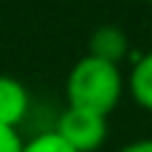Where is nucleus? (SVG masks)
Listing matches in <instances>:
<instances>
[{"label": "nucleus", "mask_w": 152, "mask_h": 152, "mask_svg": "<svg viewBox=\"0 0 152 152\" xmlns=\"http://www.w3.org/2000/svg\"><path fill=\"white\" fill-rule=\"evenodd\" d=\"M72 150L77 152H96L104 139H107V118L88 112V110H77V107H67L61 112V118L56 120L53 128Z\"/></svg>", "instance_id": "obj_2"}, {"label": "nucleus", "mask_w": 152, "mask_h": 152, "mask_svg": "<svg viewBox=\"0 0 152 152\" xmlns=\"http://www.w3.org/2000/svg\"><path fill=\"white\" fill-rule=\"evenodd\" d=\"M64 91H67L69 107L88 110L107 118L123 96V75L118 64H110L104 59L86 53L72 64Z\"/></svg>", "instance_id": "obj_1"}, {"label": "nucleus", "mask_w": 152, "mask_h": 152, "mask_svg": "<svg viewBox=\"0 0 152 152\" xmlns=\"http://www.w3.org/2000/svg\"><path fill=\"white\" fill-rule=\"evenodd\" d=\"M29 110V91L21 80L11 75H0V126L16 128Z\"/></svg>", "instance_id": "obj_3"}, {"label": "nucleus", "mask_w": 152, "mask_h": 152, "mask_svg": "<svg viewBox=\"0 0 152 152\" xmlns=\"http://www.w3.org/2000/svg\"><path fill=\"white\" fill-rule=\"evenodd\" d=\"M147 3H152V0H147Z\"/></svg>", "instance_id": "obj_9"}, {"label": "nucleus", "mask_w": 152, "mask_h": 152, "mask_svg": "<svg viewBox=\"0 0 152 152\" xmlns=\"http://www.w3.org/2000/svg\"><path fill=\"white\" fill-rule=\"evenodd\" d=\"M21 152H77V150H72L56 131H48V134H40V136L24 142Z\"/></svg>", "instance_id": "obj_6"}, {"label": "nucleus", "mask_w": 152, "mask_h": 152, "mask_svg": "<svg viewBox=\"0 0 152 152\" xmlns=\"http://www.w3.org/2000/svg\"><path fill=\"white\" fill-rule=\"evenodd\" d=\"M131 96L142 110L152 112V51L139 56L131 69Z\"/></svg>", "instance_id": "obj_5"}, {"label": "nucleus", "mask_w": 152, "mask_h": 152, "mask_svg": "<svg viewBox=\"0 0 152 152\" xmlns=\"http://www.w3.org/2000/svg\"><path fill=\"white\" fill-rule=\"evenodd\" d=\"M21 150H24V142H21L19 131L0 126V152H21Z\"/></svg>", "instance_id": "obj_7"}, {"label": "nucleus", "mask_w": 152, "mask_h": 152, "mask_svg": "<svg viewBox=\"0 0 152 152\" xmlns=\"http://www.w3.org/2000/svg\"><path fill=\"white\" fill-rule=\"evenodd\" d=\"M88 53L96 56V59H104L110 64H120L123 56L128 53V37L120 27H99L94 35H91V43H88Z\"/></svg>", "instance_id": "obj_4"}, {"label": "nucleus", "mask_w": 152, "mask_h": 152, "mask_svg": "<svg viewBox=\"0 0 152 152\" xmlns=\"http://www.w3.org/2000/svg\"><path fill=\"white\" fill-rule=\"evenodd\" d=\"M118 152H152V139H139V142H131V144L120 147Z\"/></svg>", "instance_id": "obj_8"}]
</instances>
